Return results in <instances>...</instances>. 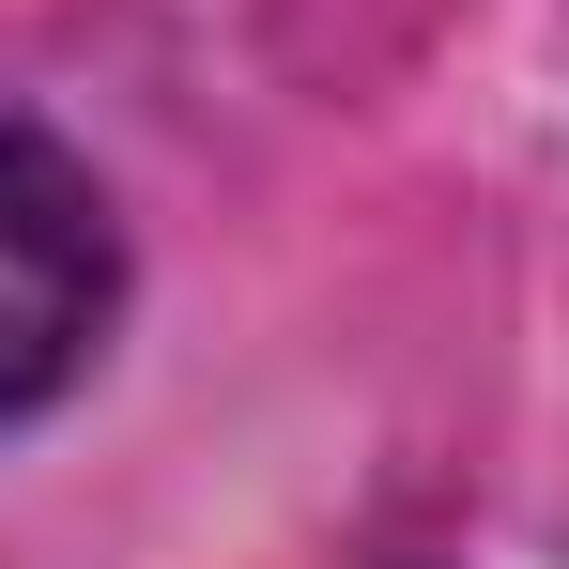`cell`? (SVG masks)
<instances>
[{"mask_svg": "<svg viewBox=\"0 0 569 569\" xmlns=\"http://www.w3.org/2000/svg\"><path fill=\"white\" fill-rule=\"evenodd\" d=\"M108 308H123V247H108L93 170L31 123H0V431L93 370Z\"/></svg>", "mask_w": 569, "mask_h": 569, "instance_id": "cell-1", "label": "cell"}]
</instances>
